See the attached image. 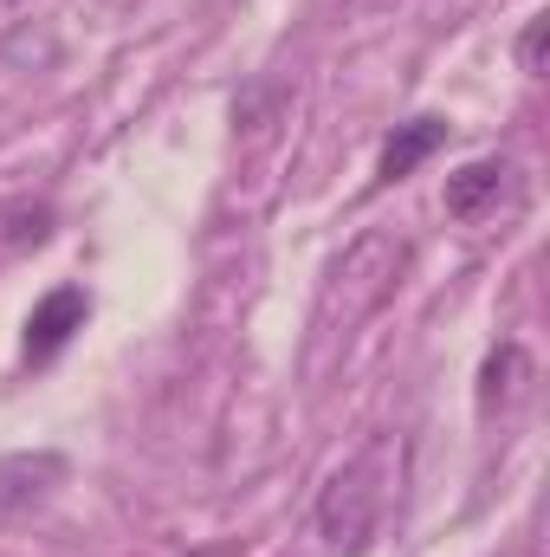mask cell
Returning <instances> with one entry per match:
<instances>
[{"label": "cell", "instance_id": "cell-1", "mask_svg": "<svg viewBox=\"0 0 550 557\" xmlns=\"http://www.w3.org/2000/svg\"><path fill=\"white\" fill-rule=\"evenodd\" d=\"M383 454L389 447H370L357 454L350 467H337L317 493V532L337 545V552H363L376 519H383Z\"/></svg>", "mask_w": 550, "mask_h": 557}, {"label": "cell", "instance_id": "cell-2", "mask_svg": "<svg viewBox=\"0 0 550 557\" xmlns=\"http://www.w3.org/2000/svg\"><path fill=\"white\" fill-rule=\"evenodd\" d=\"M518 201H525V175H518V162H505V156H479V162L453 169L447 188H440V208H447V221H460V227L518 214Z\"/></svg>", "mask_w": 550, "mask_h": 557}, {"label": "cell", "instance_id": "cell-3", "mask_svg": "<svg viewBox=\"0 0 550 557\" xmlns=\"http://www.w3.org/2000/svg\"><path fill=\"white\" fill-rule=\"evenodd\" d=\"M91 324V292L85 285H52L33 311H26V331H20V363L26 370H52L65 350H72V337Z\"/></svg>", "mask_w": 550, "mask_h": 557}, {"label": "cell", "instance_id": "cell-4", "mask_svg": "<svg viewBox=\"0 0 550 557\" xmlns=\"http://www.w3.org/2000/svg\"><path fill=\"white\" fill-rule=\"evenodd\" d=\"M72 460L59 447H33V454H0V525L39 512L59 486H65Z\"/></svg>", "mask_w": 550, "mask_h": 557}, {"label": "cell", "instance_id": "cell-5", "mask_svg": "<svg viewBox=\"0 0 550 557\" xmlns=\"http://www.w3.org/2000/svg\"><path fill=\"white\" fill-rule=\"evenodd\" d=\"M447 117H434V111H421V117H409V124H396V137L383 143V156H376V182L389 188V182H409L414 169L447 143Z\"/></svg>", "mask_w": 550, "mask_h": 557}, {"label": "cell", "instance_id": "cell-6", "mask_svg": "<svg viewBox=\"0 0 550 557\" xmlns=\"http://www.w3.org/2000/svg\"><path fill=\"white\" fill-rule=\"evenodd\" d=\"M52 227H59V208H52L46 195H13V201H0V253H33V247L52 240Z\"/></svg>", "mask_w": 550, "mask_h": 557}, {"label": "cell", "instance_id": "cell-7", "mask_svg": "<svg viewBox=\"0 0 550 557\" xmlns=\"http://www.w3.org/2000/svg\"><path fill=\"white\" fill-rule=\"evenodd\" d=\"M525 376H532V357H525L518 344H499V350L486 357V370H479V416L512 409L518 389H525Z\"/></svg>", "mask_w": 550, "mask_h": 557}, {"label": "cell", "instance_id": "cell-8", "mask_svg": "<svg viewBox=\"0 0 550 557\" xmlns=\"http://www.w3.org/2000/svg\"><path fill=\"white\" fill-rule=\"evenodd\" d=\"M545 33H550V20L538 13V20H525V33H518V72H545Z\"/></svg>", "mask_w": 550, "mask_h": 557}, {"label": "cell", "instance_id": "cell-9", "mask_svg": "<svg viewBox=\"0 0 550 557\" xmlns=\"http://www.w3.org/2000/svg\"><path fill=\"white\" fill-rule=\"evenodd\" d=\"M188 557H240V552H227V545H208V552H188Z\"/></svg>", "mask_w": 550, "mask_h": 557}, {"label": "cell", "instance_id": "cell-10", "mask_svg": "<svg viewBox=\"0 0 550 557\" xmlns=\"http://www.w3.org/2000/svg\"><path fill=\"white\" fill-rule=\"evenodd\" d=\"M357 7H389V0H357Z\"/></svg>", "mask_w": 550, "mask_h": 557}]
</instances>
